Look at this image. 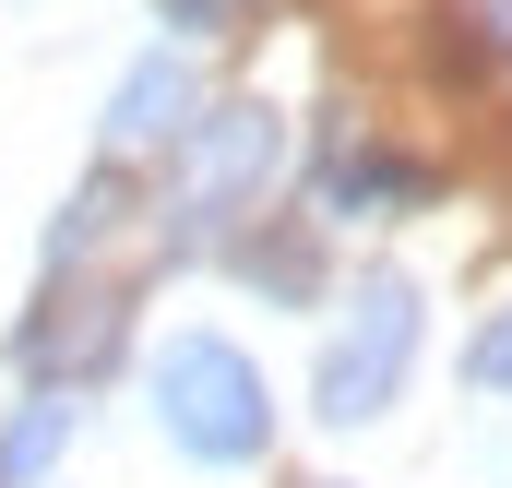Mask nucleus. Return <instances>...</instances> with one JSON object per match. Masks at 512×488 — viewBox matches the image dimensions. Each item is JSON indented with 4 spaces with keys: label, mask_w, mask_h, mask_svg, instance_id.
Returning a JSON list of instances; mask_svg holds the SVG:
<instances>
[{
    "label": "nucleus",
    "mask_w": 512,
    "mask_h": 488,
    "mask_svg": "<svg viewBox=\"0 0 512 488\" xmlns=\"http://www.w3.org/2000/svg\"><path fill=\"white\" fill-rule=\"evenodd\" d=\"M239 274L274 298H310V239H239Z\"/></svg>",
    "instance_id": "6e6552de"
},
{
    "label": "nucleus",
    "mask_w": 512,
    "mask_h": 488,
    "mask_svg": "<svg viewBox=\"0 0 512 488\" xmlns=\"http://www.w3.org/2000/svg\"><path fill=\"white\" fill-rule=\"evenodd\" d=\"M143 381H155V429L191 465H251L262 441H274V393H262V369L227 334H167Z\"/></svg>",
    "instance_id": "f257e3e1"
},
{
    "label": "nucleus",
    "mask_w": 512,
    "mask_h": 488,
    "mask_svg": "<svg viewBox=\"0 0 512 488\" xmlns=\"http://www.w3.org/2000/svg\"><path fill=\"white\" fill-rule=\"evenodd\" d=\"M227 12H239V0H167V24H179V36H215Z\"/></svg>",
    "instance_id": "9d476101"
},
{
    "label": "nucleus",
    "mask_w": 512,
    "mask_h": 488,
    "mask_svg": "<svg viewBox=\"0 0 512 488\" xmlns=\"http://www.w3.org/2000/svg\"><path fill=\"white\" fill-rule=\"evenodd\" d=\"M465 381H477V393H512V310L477 334V346H465Z\"/></svg>",
    "instance_id": "1a4fd4ad"
},
{
    "label": "nucleus",
    "mask_w": 512,
    "mask_h": 488,
    "mask_svg": "<svg viewBox=\"0 0 512 488\" xmlns=\"http://www.w3.org/2000/svg\"><path fill=\"white\" fill-rule=\"evenodd\" d=\"M274 167H286V120L274 108H215V120L179 131L167 203H179V227H239V215H262V179Z\"/></svg>",
    "instance_id": "7ed1b4c3"
},
{
    "label": "nucleus",
    "mask_w": 512,
    "mask_h": 488,
    "mask_svg": "<svg viewBox=\"0 0 512 488\" xmlns=\"http://www.w3.org/2000/svg\"><path fill=\"white\" fill-rule=\"evenodd\" d=\"M501 36H512V0H501Z\"/></svg>",
    "instance_id": "9b49d317"
},
{
    "label": "nucleus",
    "mask_w": 512,
    "mask_h": 488,
    "mask_svg": "<svg viewBox=\"0 0 512 488\" xmlns=\"http://www.w3.org/2000/svg\"><path fill=\"white\" fill-rule=\"evenodd\" d=\"M322 203H334V215H370V203H429V167H405V155H334V167H322Z\"/></svg>",
    "instance_id": "39448f33"
},
{
    "label": "nucleus",
    "mask_w": 512,
    "mask_h": 488,
    "mask_svg": "<svg viewBox=\"0 0 512 488\" xmlns=\"http://www.w3.org/2000/svg\"><path fill=\"white\" fill-rule=\"evenodd\" d=\"M191 60H167V48H143L120 72V96H108V143H155V131H191Z\"/></svg>",
    "instance_id": "20e7f679"
},
{
    "label": "nucleus",
    "mask_w": 512,
    "mask_h": 488,
    "mask_svg": "<svg viewBox=\"0 0 512 488\" xmlns=\"http://www.w3.org/2000/svg\"><path fill=\"white\" fill-rule=\"evenodd\" d=\"M72 417H84L72 393H36V405H24V417L0 429V488H36V477H48V453L72 441Z\"/></svg>",
    "instance_id": "0eeeda50"
},
{
    "label": "nucleus",
    "mask_w": 512,
    "mask_h": 488,
    "mask_svg": "<svg viewBox=\"0 0 512 488\" xmlns=\"http://www.w3.org/2000/svg\"><path fill=\"white\" fill-rule=\"evenodd\" d=\"M108 346H120V298H72V322H24L36 369H96Z\"/></svg>",
    "instance_id": "423d86ee"
},
{
    "label": "nucleus",
    "mask_w": 512,
    "mask_h": 488,
    "mask_svg": "<svg viewBox=\"0 0 512 488\" xmlns=\"http://www.w3.org/2000/svg\"><path fill=\"white\" fill-rule=\"evenodd\" d=\"M405 369H417V286H405V274H358V298H346L334 334H322V381H310L322 429H370V417H393Z\"/></svg>",
    "instance_id": "f03ea898"
}]
</instances>
